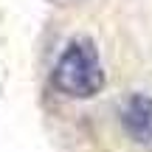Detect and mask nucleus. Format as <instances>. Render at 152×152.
Here are the masks:
<instances>
[{"instance_id":"1","label":"nucleus","mask_w":152,"mask_h":152,"mask_svg":"<svg viewBox=\"0 0 152 152\" xmlns=\"http://www.w3.org/2000/svg\"><path fill=\"white\" fill-rule=\"evenodd\" d=\"M54 87L71 99H93L104 87L99 51L90 39H73L54 68Z\"/></svg>"},{"instance_id":"2","label":"nucleus","mask_w":152,"mask_h":152,"mask_svg":"<svg viewBox=\"0 0 152 152\" xmlns=\"http://www.w3.org/2000/svg\"><path fill=\"white\" fill-rule=\"evenodd\" d=\"M121 127L138 144H152V96L132 93L121 107Z\"/></svg>"}]
</instances>
